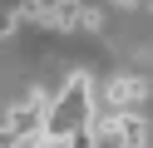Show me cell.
<instances>
[{
	"label": "cell",
	"instance_id": "obj_1",
	"mask_svg": "<svg viewBox=\"0 0 153 148\" xmlns=\"http://www.w3.org/2000/svg\"><path fill=\"white\" fill-rule=\"evenodd\" d=\"M94 123V89L89 74H69L59 84V94H50V123H45V138L54 148H64V138L74 128H89Z\"/></svg>",
	"mask_w": 153,
	"mask_h": 148
},
{
	"label": "cell",
	"instance_id": "obj_6",
	"mask_svg": "<svg viewBox=\"0 0 153 148\" xmlns=\"http://www.w3.org/2000/svg\"><path fill=\"white\" fill-rule=\"evenodd\" d=\"M148 10H153V0H148Z\"/></svg>",
	"mask_w": 153,
	"mask_h": 148
},
{
	"label": "cell",
	"instance_id": "obj_2",
	"mask_svg": "<svg viewBox=\"0 0 153 148\" xmlns=\"http://www.w3.org/2000/svg\"><path fill=\"white\" fill-rule=\"evenodd\" d=\"M45 123H50V104L35 94V99H25V104L10 109V118H5V143H35V138H45Z\"/></svg>",
	"mask_w": 153,
	"mask_h": 148
},
{
	"label": "cell",
	"instance_id": "obj_3",
	"mask_svg": "<svg viewBox=\"0 0 153 148\" xmlns=\"http://www.w3.org/2000/svg\"><path fill=\"white\" fill-rule=\"evenodd\" d=\"M104 99L114 104V114H138V99H143V79H128V74L109 79V89H104Z\"/></svg>",
	"mask_w": 153,
	"mask_h": 148
},
{
	"label": "cell",
	"instance_id": "obj_4",
	"mask_svg": "<svg viewBox=\"0 0 153 148\" xmlns=\"http://www.w3.org/2000/svg\"><path fill=\"white\" fill-rule=\"evenodd\" d=\"M50 25L54 30H94V15L84 10V0H54Z\"/></svg>",
	"mask_w": 153,
	"mask_h": 148
},
{
	"label": "cell",
	"instance_id": "obj_5",
	"mask_svg": "<svg viewBox=\"0 0 153 148\" xmlns=\"http://www.w3.org/2000/svg\"><path fill=\"white\" fill-rule=\"evenodd\" d=\"M109 5H138V0H109Z\"/></svg>",
	"mask_w": 153,
	"mask_h": 148
}]
</instances>
